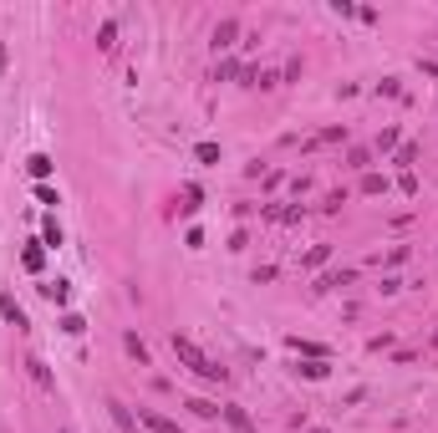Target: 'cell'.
<instances>
[{
	"label": "cell",
	"mask_w": 438,
	"mask_h": 433,
	"mask_svg": "<svg viewBox=\"0 0 438 433\" xmlns=\"http://www.w3.org/2000/svg\"><path fill=\"white\" fill-rule=\"evenodd\" d=\"M168 346H173V357H179V362L189 367L194 377H204V382H225V377H230V372H225V367H219V362L204 352L199 341H189V337H179V332H173V337H168Z\"/></svg>",
	"instance_id": "cell-1"
},
{
	"label": "cell",
	"mask_w": 438,
	"mask_h": 433,
	"mask_svg": "<svg viewBox=\"0 0 438 433\" xmlns=\"http://www.w3.org/2000/svg\"><path fill=\"white\" fill-rule=\"evenodd\" d=\"M138 423H143V428H153V433H184V428L173 423V418H163V413H153V408H143V413H138Z\"/></svg>",
	"instance_id": "cell-2"
},
{
	"label": "cell",
	"mask_w": 438,
	"mask_h": 433,
	"mask_svg": "<svg viewBox=\"0 0 438 433\" xmlns=\"http://www.w3.org/2000/svg\"><path fill=\"white\" fill-rule=\"evenodd\" d=\"M234 36H239V20H219V26H214V51L234 46Z\"/></svg>",
	"instance_id": "cell-3"
},
{
	"label": "cell",
	"mask_w": 438,
	"mask_h": 433,
	"mask_svg": "<svg viewBox=\"0 0 438 433\" xmlns=\"http://www.w3.org/2000/svg\"><path fill=\"white\" fill-rule=\"evenodd\" d=\"M41 296H46L51 306H67V296H72V286H67V280H46V286H41Z\"/></svg>",
	"instance_id": "cell-4"
},
{
	"label": "cell",
	"mask_w": 438,
	"mask_h": 433,
	"mask_svg": "<svg viewBox=\"0 0 438 433\" xmlns=\"http://www.w3.org/2000/svg\"><path fill=\"white\" fill-rule=\"evenodd\" d=\"M0 316H6L11 327H26V311L15 306V296H0Z\"/></svg>",
	"instance_id": "cell-5"
},
{
	"label": "cell",
	"mask_w": 438,
	"mask_h": 433,
	"mask_svg": "<svg viewBox=\"0 0 438 433\" xmlns=\"http://www.w3.org/2000/svg\"><path fill=\"white\" fill-rule=\"evenodd\" d=\"M225 418H230V428H239V433H255V423H250V413H245V408H225Z\"/></svg>",
	"instance_id": "cell-6"
},
{
	"label": "cell",
	"mask_w": 438,
	"mask_h": 433,
	"mask_svg": "<svg viewBox=\"0 0 438 433\" xmlns=\"http://www.w3.org/2000/svg\"><path fill=\"white\" fill-rule=\"evenodd\" d=\"M56 245H61V225L46 220V225H41V250H56Z\"/></svg>",
	"instance_id": "cell-7"
},
{
	"label": "cell",
	"mask_w": 438,
	"mask_h": 433,
	"mask_svg": "<svg viewBox=\"0 0 438 433\" xmlns=\"http://www.w3.org/2000/svg\"><path fill=\"white\" fill-rule=\"evenodd\" d=\"M26 168H31V179H46V173H51L56 163H51L46 153H31V158H26Z\"/></svg>",
	"instance_id": "cell-8"
},
{
	"label": "cell",
	"mask_w": 438,
	"mask_h": 433,
	"mask_svg": "<svg viewBox=\"0 0 438 433\" xmlns=\"http://www.w3.org/2000/svg\"><path fill=\"white\" fill-rule=\"evenodd\" d=\"M97 46H102V51H113V46H118V26H113V20H107V26L97 31Z\"/></svg>",
	"instance_id": "cell-9"
},
{
	"label": "cell",
	"mask_w": 438,
	"mask_h": 433,
	"mask_svg": "<svg viewBox=\"0 0 438 433\" xmlns=\"http://www.w3.org/2000/svg\"><path fill=\"white\" fill-rule=\"evenodd\" d=\"M26 367H31V377H36L41 387H51V372H46V362H41V357H31Z\"/></svg>",
	"instance_id": "cell-10"
},
{
	"label": "cell",
	"mask_w": 438,
	"mask_h": 433,
	"mask_svg": "<svg viewBox=\"0 0 438 433\" xmlns=\"http://www.w3.org/2000/svg\"><path fill=\"white\" fill-rule=\"evenodd\" d=\"M189 408H194V413H199V418H219V408H214L209 398H189Z\"/></svg>",
	"instance_id": "cell-11"
},
{
	"label": "cell",
	"mask_w": 438,
	"mask_h": 433,
	"mask_svg": "<svg viewBox=\"0 0 438 433\" xmlns=\"http://www.w3.org/2000/svg\"><path fill=\"white\" fill-rule=\"evenodd\" d=\"M20 265H26V270H41V245H26V250H20Z\"/></svg>",
	"instance_id": "cell-12"
},
{
	"label": "cell",
	"mask_w": 438,
	"mask_h": 433,
	"mask_svg": "<svg viewBox=\"0 0 438 433\" xmlns=\"http://www.w3.org/2000/svg\"><path fill=\"white\" fill-rule=\"evenodd\" d=\"M61 332H67V337H82L87 321H82V316H61Z\"/></svg>",
	"instance_id": "cell-13"
},
{
	"label": "cell",
	"mask_w": 438,
	"mask_h": 433,
	"mask_svg": "<svg viewBox=\"0 0 438 433\" xmlns=\"http://www.w3.org/2000/svg\"><path fill=\"white\" fill-rule=\"evenodd\" d=\"M387 184H382V173H367V179H362V194H382Z\"/></svg>",
	"instance_id": "cell-14"
},
{
	"label": "cell",
	"mask_w": 438,
	"mask_h": 433,
	"mask_svg": "<svg viewBox=\"0 0 438 433\" xmlns=\"http://www.w3.org/2000/svg\"><path fill=\"white\" fill-rule=\"evenodd\" d=\"M127 352H133V357H138V362H148V346H143V341H138V337H133V332H127Z\"/></svg>",
	"instance_id": "cell-15"
},
{
	"label": "cell",
	"mask_w": 438,
	"mask_h": 433,
	"mask_svg": "<svg viewBox=\"0 0 438 433\" xmlns=\"http://www.w3.org/2000/svg\"><path fill=\"white\" fill-rule=\"evenodd\" d=\"M301 372H306V377H326V362H321V357H311V362L301 367Z\"/></svg>",
	"instance_id": "cell-16"
},
{
	"label": "cell",
	"mask_w": 438,
	"mask_h": 433,
	"mask_svg": "<svg viewBox=\"0 0 438 433\" xmlns=\"http://www.w3.org/2000/svg\"><path fill=\"white\" fill-rule=\"evenodd\" d=\"M61 433H72V428H61Z\"/></svg>",
	"instance_id": "cell-17"
}]
</instances>
